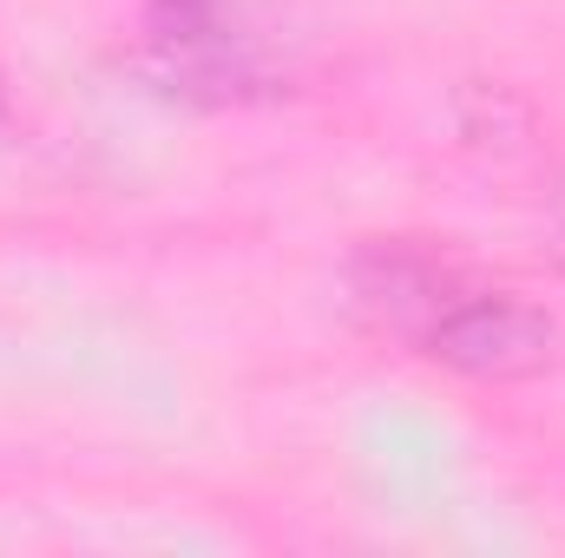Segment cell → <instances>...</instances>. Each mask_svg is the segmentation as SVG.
Here are the masks:
<instances>
[{"label":"cell","instance_id":"1","mask_svg":"<svg viewBox=\"0 0 565 558\" xmlns=\"http://www.w3.org/2000/svg\"><path fill=\"white\" fill-rule=\"evenodd\" d=\"M349 302L375 335L467 382H533L559 362V322L540 302L473 277L427 244L355 250Z\"/></svg>","mask_w":565,"mask_h":558},{"label":"cell","instance_id":"2","mask_svg":"<svg viewBox=\"0 0 565 558\" xmlns=\"http://www.w3.org/2000/svg\"><path fill=\"white\" fill-rule=\"evenodd\" d=\"M145 46L151 66L178 93H211V99H244L270 86L257 33H244L231 0H151L145 7Z\"/></svg>","mask_w":565,"mask_h":558},{"label":"cell","instance_id":"3","mask_svg":"<svg viewBox=\"0 0 565 558\" xmlns=\"http://www.w3.org/2000/svg\"><path fill=\"white\" fill-rule=\"evenodd\" d=\"M0 106H7V86H0Z\"/></svg>","mask_w":565,"mask_h":558}]
</instances>
